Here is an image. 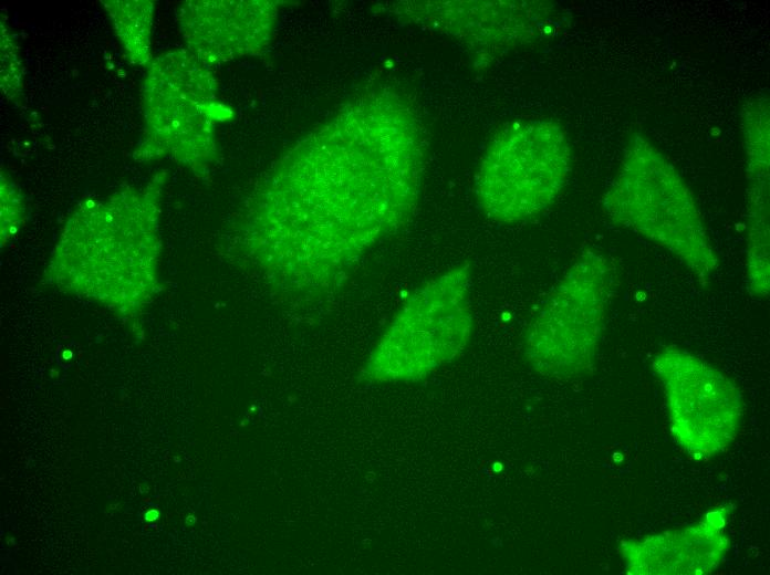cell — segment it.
<instances>
[{
  "label": "cell",
  "mask_w": 770,
  "mask_h": 575,
  "mask_svg": "<svg viewBox=\"0 0 770 575\" xmlns=\"http://www.w3.org/2000/svg\"><path fill=\"white\" fill-rule=\"evenodd\" d=\"M0 85L4 96L11 101L22 92L23 70L20 53L8 27L1 22V73Z\"/></svg>",
  "instance_id": "7c38bea8"
},
{
  "label": "cell",
  "mask_w": 770,
  "mask_h": 575,
  "mask_svg": "<svg viewBox=\"0 0 770 575\" xmlns=\"http://www.w3.org/2000/svg\"><path fill=\"white\" fill-rule=\"evenodd\" d=\"M165 175L74 209L51 253L49 282L121 316L142 313L159 289L158 203Z\"/></svg>",
  "instance_id": "6da1fadb"
},
{
  "label": "cell",
  "mask_w": 770,
  "mask_h": 575,
  "mask_svg": "<svg viewBox=\"0 0 770 575\" xmlns=\"http://www.w3.org/2000/svg\"><path fill=\"white\" fill-rule=\"evenodd\" d=\"M602 207L614 224L664 249L701 286L718 271L719 258L690 188L642 134L629 138Z\"/></svg>",
  "instance_id": "7a4b0ae2"
},
{
  "label": "cell",
  "mask_w": 770,
  "mask_h": 575,
  "mask_svg": "<svg viewBox=\"0 0 770 575\" xmlns=\"http://www.w3.org/2000/svg\"><path fill=\"white\" fill-rule=\"evenodd\" d=\"M157 519H158V511L155 509H152L145 513V520L148 522H154Z\"/></svg>",
  "instance_id": "5bb4252c"
},
{
  "label": "cell",
  "mask_w": 770,
  "mask_h": 575,
  "mask_svg": "<svg viewBox=\"0 0 770 575\" xmlns=\"http://www.w3.org/2000/svg\"><path fill=\"white\" fill-rule=\"evenodd\" d=\"M570 170V145L559 124L512 122L485 148L475 176V196L489 219L503 224L523 222L556 200Z\"/></svg>",
  "instance_id": "5b68a950"
},
{
  "label": "cell",
  "mask_w": 770,
  "mask_h": 575,
  "mask_svg": "<svg viewBox=\"0 0 770 575\" xmlns=\"http://www.w3.org/2000/svg\"><path fill=\"white\" fill-rule=\"evenodd\" d=\"M1 245H6L23 226L25 206L20 188L4 172H1Z\"/></svg>",
  "instance_id": "4fadbf2b"
},
{
  "label": "cell",
  "mask_w": 770,
  "mask_h": 575,
  "mask_svg": "<svg viewBox=\"0 0 770 575\" xmlns=\"http://www.w3.org/2000/svg\"><path fill=\"white\" fill-rule=\"evenodd\" d=\"M652 368L662 385L677 445L698 460L726 450L743 418L742 396L733 380L677 346L657 352Z\"/></svg>",
  "instance_id": "52a82bcc"
},
{
  "label": "cell",
  "mask_w": 770,
  "mask_h": 575,
  "mask_svg": "<svg viewBox=\"0 0 770 575\" xmlns=\"http://www.w3.org/2000/svg\"><path fill=\"white\" fill-rule=\"evenodd\" d=\"M742 130L747 158L746 278L750 293L767 299L769 258V103L760 95L743 108Z\"/></svg>",
  "instance_id": "30bf717a"
},
{
  "label": "cell",
  "mask_w": 770,
  "mask_h": 575,
  "mask_svg": "<svg viewBox=\"0 0 770 575\" xmlns=\"http://www.w3.org/2000/svg\"><path fill=\"white\" fill-rule=\"evenodd\" d=\"M471 282L469 265L458 264L419 285L374 346L365 378L419 380L460 356L474 331Z\"/></svg>",
  "instance_id": "3957f363"
},
{
  "label": "cell",
  "mask_w": 770,
  "mask_h": 575,
  "mask_svg": "<svg viewBox=\"0 0 770 575\" xmlns=\"http://www.w3.org/2000/svg\"><path fill=\"white\" fill-rule=\"evenodd\" d=\"M725 509L710 512L690 526L639 540H625L621 553L634 575H703L716 569L728 550Z\"/></svg>",
  "instance_id": "9c48e42d"
},
{
  "label": "cell",
  "mask_w": 770,
  "mask_h": 575,
  "mask_svg": "<svg viewBox=\"0 0 770 575\" xmlns=\"http://www.w3.org/2000/svg\"><path fill=\"white\" fill-rule=\"evenodd\" d=\"M274 14L266 1H186L179 29L187 50L208 65L261 50Z\"/></svg>",
  "instance_id": "ba28073f"
},
{
  "label": "cell",
  "mask_w": 770,
  "mask_h": 575,
  "mask_svg": "<svg viewBox=\"0 0 770 575\" xmlns=\"http://www.w3.org/2000/svg\"><path fill=\"white\" fill-rule=\"evenodd\" d=\"M122 45L134 64L148 65L154 1L105 0L102 1Z\"/></svg>",
  "instance_id": "8fae6325"
},
{
  "label": "cell",
  "mask_w": 770,
  "mask_h": 575,
  "mask_svg": "<svg viewBox=\"0 0 770 575\" xmlns=\"http://www.w3.org/2000/svg\"><path fill=\"white\" fill-rule=\"evenodd\" d=\"M616 281V266L602 252L576 257L527 326L523 355L535 373L572 379L592 370Z\"/></svg>",
  "instance_id": "277c9868"
},
{
  "label": "cell",
  "mask_w": 770,
  "mask_h": 575,
  "mask_svg": "<svg viewBox=\"0 0 770 575\" xmlns=\"http://www.w3.org/2000/svg\"><path fill=\"white\" fill-rule=\"evenodd\" d=\"M215 91L207 64L187 49L152 59L143 84L144 132L134 158L164 157L189 166L210 160L214 122L225 118L221 114L227 116Z\"/></svg>",
  "instance_id": "8992f818"
}]
</instances>
